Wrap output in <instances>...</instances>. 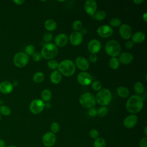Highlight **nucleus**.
I'll return each mask as SVG.
<instances>
[{
  "label": "nucleus",
  "instance_id": "obj_19",
  "mask_svg": "<svg viewBox=\"0 0 147 147\" xmlns=\"http://www.w3.org/2000/svg\"><path fill=\"white\" fill-rule=\"evenodd\" d=\"M119 61L123 64H128L133 60V56L130 52H123L119 55Z\"/></svg>",
  "mask_w": 147,
  "mask_h": 147
},
{
  "label": "nucleus",
  "instance_id": "obj_47",
  "mask_svg": "<svg viewBox=\"0 0 147 147\" xmlns=\"http://www.w3.org/2000/svg\"><path fill=\"white\" fill-rule=\"evenodd\" d=\"M6 143L2 139H0V147H6Z\"/></svg>",
  "mask_w": 147,
  "mask_h": 147
},
{
  "label": "nucleus",
  "instance_id": "obj_22",
  "mask_svg": "<svg viewBox=\"0 0 147 147\" xmlns=\"http://www.w3.org/2000/svg\"><path fill=\"white\" fill-rule=\"evenodd\" d=\"M62 79L61 74L57 70H54L52 71L50 75L51 82L55 84H59Z\"/></svg>",
  "mask_w": 147,
  "mask_h": 147
},
{
  "label": "nucleus",
  "instance_id": "obj_37",
  "mask_svg": "<svg viewBox=\"0 0 147 147\" xmlns=\"http://www.w3.org/2000/svg\"><path fill=\"white\" fill-rule=\"evenodd\" d=\"M25 51L27 55H32L35 52V48L33 45L29 44L25 47Z\"/></svg>",
  "mask_w": 147,
  "mask_h": 147
},
{
  "label": "nucleus",
  "instance_id": "obj_31",
  "mask_svg": "<svg viewBox=\"0 0 147 147\" xmlns=\"http://www.w3.org/2000/svg\"><path fill=\"white\" fill-rule=\"evenodd\" d=\"M108 113V108L106 106H100L97 110V115L100 117H103L106 116Z\"/></svg>",
  "mask_w": 147,
  "mask_h": 147
},
{
  "label": "nucleus",
  "instance_id": "obj_32",
  "mask_svg": "<svg viewBox=\"0 0 147 147\" xmlns=\"http://www.w3.org/2000/svg\"><path fill=\"white\" fill-rule=\"evenodd\" d=\"M72 26L75 32H79L83 28V24L80 20H75L74 21Z\"/></svg>",
  "mask_w": 147,
  "mask_h": 147
},
{
  "label": "nucleus",
  "instance_id": "obj_36",
  "mask_svg": "<svg viewBox=\"0 0 147 147\" xmlns=\"http://www.w3.org/2000/svg\"><path fill=\"white\" fill-rule=\"evenodd\" d=\"M91 88L96 91H99L100 90L102 89V83L100 81L98 80H95L92 82L91 83Z\"/></svg>",
  "mask_w": 147,
  "mask_h": 147
},
{
  "label": "nucleus",
  "instance_id": "obj_41",
  "mask_svg": "<svg viewBox=\"0 0 147 147\" xmlns=\"http://www.w3.org/2000/svg\"><path fill=\"white\" fill-rule=\"evenodd\" d=\"M32 59L34 61H39L41 59V55L38 52H35L32 55Z\"/></svg>",
  "mask_w": 147,
  "mask_h": 147
},
{
  "label": "nucleus",
  "instance_id": "obj_2",
  "mask_svg": "<svg viewBox=\"0 0 147 147\" xmlns=\"http://www.w3.org/2000/svg\"><path fill=\"white\" fill-rule=\"evenodd\" d=\"M58 71L65 76H71L76 71L75 63L71 60L66 59L59 63Z\"/></svg>",
  "mask_w": 147,
  "mask_h": 147
},
{
  "label": "nucleus",
  "instance_id": "obj_14",
  "mask_svg": "<svg viewBox=\"0 0 147 147\" xmlns=\"http://www.w3.org/2000/svg\"><path fill=\"white\" fill-rule=\"evenodd\" d=\"M138 122V117L135 114H130L127 116L123 121L124 126L127 129L134 127Z\"/></svg>",
  "mask_w": 147,
  "mask_h": 147
},
{
  "label": "nucleus",
  "instance_id": "obj_9",
  "mask_svg": "<svg viewBox=\"0 0 147 147\" xmlns=\"http://www.w3.org/2000/svg\"><path fill=\"white\" fill-rule=\"evenodd\" d=\"M56 141L55 134L51 131H48L44 134L42 137V142L43 145L46 147L53 146Z\"/></svg>",
  "mask_w": 147,
  "mask_h": 147
},
{
  "label": "nucleus",
  "instance_id": "obj_45",
  "mask_svg": "<svg viewBox=\"0 0 147 147\" xmlns=\"http://www.w3.org/2000/svg\"><path fill=\"white\" fill-rule=\"evenodd\" d=\"M125 47L127 49H131L134 47V43L131 41H127L125 43Z\"/></svg>",
  "mask_w": 147,
  "mask_h": 147
},
{
  "label": "nucleus",
  "instance_id": "obj_7",
  "mask_svg": "<svg viewBox=\"0 0 147 147\" xmlns=\"http://www.w3.org/2000/svg\"><path fill=\"white\" fill-rule=\"evenodd\" d=\"M29 56L24 52H18L16 53L13 58L14 64L19 68L25 66L29 61Z\"/></svg>",
  "mask_w": 147,
  "mask_h": 147
},
{
  "label": "nucleus",
  "instance_id": "obj_53",
  "mask_svg": "<svg viewBox=\"0 0 147 147\" xmlns=\"http://www.w3.org/2000/svg\"><path fill=\"white\" fill-rule=\"evenodd\" d=\"M6 147H17V146L14 145H8V146H6Z\"/></svg>",
  "mask_w": 147,
  "mask_h": 147
},
{
  "label": "nucleus",
  "instance_id": "obj_16",
  "mask_svg": "<svg viewBox=\"0 0 147 147\" xmlns=\"http://www.w3.org/2000/svg\"><path fill=\"white\" fill-rule=\"evenodd\" d=\"M75 64L80 70L83 71H86L90 67L89 61L85 57L82 56L76 58Z\"/></svg>",
  "mask_w": 147,
  "mask_h": 147
},
{
  "label": "nucleus",
  "instance_id": "obj_43",
  "mask_svg": "<svg viewBox=\"0 0 147 147\" xmlns=\"http://www.w3.org/2000/svg\"><path fill=\"white\" fill-rule=\"evenodd\" d=\"M140 147H147V137L141 138L139 142Z\"/></svg>",
  "mask_w": 147,
  "mask_h": 147
},
{
  "label": "nucleus",
  "instance_id": "obj_40",
  "mask_svg": "<svg viewBox=\"0 0 147 147\" xmlns=\"http://www.w3.org/2000/svg\"><path fill=\"white\" fill-rule=\"evenodd\" d=\"M53 38V35L52 33H49V32H47L45 33L44 35H43V40L45 42H49V41H51Z\"/></svg>",
  "mask_w": 147,
  "mask_h": 147
},
{
  "label": "nucleus",
  "instance_id": "obj_46",
  "mask_svg": "<svg viewBox=\"0 0 147 147\" xmlns=\"http://www.w3.org/2000/svg\"><path fill=\"white\" fill-rule=\"evenodd\" d=\"M24 2H25V1H24V0H14V2L16 4L18 5L22 4L23 3H24Z\"/></svg>",
  "mask_w": 147,
  "mask_h": 147
},
{
  "label": "nucleus",
  "instance_id": "obj_54",
  "mask_svg": "<svg viewBox=\"0 0 147 147\" xmlns=\"http://www.w3.org/2000/svg\"><path fill=\"white\" fill-rule=\"evenodd\" d=\"M1 114H0V121H1Z\"/></svg>",
  "mask_w": 147,
  "mask_h": 147
},
{
  "label": "nucleus",
  "instance_id": "obj_44",
  "mask_svg": "<svg viewBox=\"0 0 147 147\" xmlns=\"http://www.w3.org/2000/svg\"><path fill=\"white\" fill-rule=\"evenodd\" d=\"M90 61L91 62V63H95L96 61H97V59H98V57L96 56V54H91V55L90 56Z\"/></svg>",
  "mask_w": 147,
  "mask_h": 147
},
{
  "label": "nucleus",
  "instance_id": "obj_48",
  "mask_svg": "<svg viewBox=\"0 0 147 147\" xmlns=\"http://www.w3.org/2000/svg\"><path fill=\"white\" fill-rule=\"evenodd\" d=\"M80 33L82 34V35H84V34H86L87 33V30L86 29V28H83L80 30Z\"/></svg>",
  "mask_w": 147,
  "mask_h": 147
},
{
  "label": "nucleus",
  "instance_id": "obj_13",
  "mask_svg": "<svg viewBox=\"0 0 147 147\" xmlns=\"http://www.w3.org/2000/svg\"><path fill=\"white\" fill-rule=\"evenodd\" d=\"M87 49L91 54H96L101 49V43L98 40L92 39L88 42Z\"/></svg>",
  "mask_w": 147,
  "mask_h": 147
},
{
  "label": "nucleus",
  "instance_id": "obj_28",
  "mask_svg": "<svg viewBox=\"0 0 147 147\" xmlns=\"http://www.w3.org/2000/svg\"><path fill=\"white\" fill-rule=\"evenodd\" d=\"M109 67L113 69H117L119 67V61L117 57H111L109 61Z\"/></svg>",
  "mask_w": 147,
  "mask_h": 147
},
{
  "label": "nucleus",
  "instance_id": "obj_15",
  "mask_svg": "<svg viewBox=\"0 0 147 147\" xmlns=\"http://www.w3.org/2000/svg\"><path fill=\"white\" fill-rule=\"evenodd\" d=\"M83 39V35L80 32L74 31L70 34L69 37V41L70 43L74 46L79 45L82 42Z\"/></svg>",
  "mask_w": 147,
  "mask_h": 147
},
{
  "label": "nucleus",
  "instance_id": "obj_35",
  "mask_svg": "<svg viewBox=\"0 0 147 147\" xmlns=\"http://www.w3.org/2000/svg\"><path fill=\"white\" fill-rule=\"evenodd\" d=\"M121 20L117 17L112 18L110 21V25L113 27H118L121 25Z\"/></svg>",
  "mask_w": 147,
  "mask_h": 147
},
{
  "label": "nucleus",
  "instance_id": "obj_49",
  "mask_svg": "<svg viewBox=\"0 0 147 147\" xmlns=\"http://www.w3.org/2000/svg\"><path fill=\"white\" fill-rule=\"evenodd\" d=\"M143 2H144V0H134L133 1V3H134L136 5H140Z\"/></svg>",
  "mask_w": 147,
  "mask_h": 147
},
{
  "label": "nucleus",
  "instance_id": "obj_6",
  "mask_svg": "<svg viewBox=\"0 0 147 147\" xmlns=\"http://www.w3.org/2000/svg\"><path fill=\"white\" fill-rule=\"evenodd\" d=\"M79 101L83 107L87 109L94 107L96 103L95 96L90 92H85L82 94L79 97Z\"/></svg>",
  "mask_w": 147,
  "mask_h": 147
},
{
  "label": "nucleus",
  "instance_id": "obj_52",
  "mask_svg": "<svg viewBox=\"0 0 147 147\" xmlns=\"http://www.w3.org/2000/svg\"><path fill=\"white\" fill-rule=\"evenodd\" d=\"M146 130H147V127L145 126V128H144V132H145V134L146 136L147 135V131H146Z\"/></svg>",
  "mask_w": 147,
  "mask_h": 147
},
{
  "label": "nucleus",
  "instance_id": "obj_51",
  "mask_svg": "<svg viewBox=\"0 0 147 147\" xmlns=\"http://www.w3.org/2000/svg\"><path fill=\"white\" fill-rule=\"evenodd\" d=\"M51 106V104L49 103V102H46V103H45V107L47 108H49Z\"/></svg>",
  "mask_w": 147,
  "mask_h": 147
},
{
  "label": "nucleus",
  "instance_id": "obj_26",
  "mask_svg": "<svg viewBox=\"0 0 147 147\" xmlns=\"http://www.w3.org/2000/svg\"><path fill=\"white\" fill-rule=\"evenodd\" d=\"M133 89L134 92L137 95H140L144 92V86L143 84L140 82H137L134 83L133 86Z\"/></svg>",
  "mask_w": 147,
  "mask_h": 147
},
{
  "label": "nucleus",
  "instance_id": "obj_25",
  "mask_svg": "<svg viewBox=\"0 0 147 147\" xmlns=\"http://www.w3.org/2000/svg\"><path fill=\"white\" fill-rule=\"evenodd\" d=\"M41 100L44 102H48L52 98V92L49 89H44L41 93Z\"/></svg>",
  "mask_w": 147,
  "mask_h": 147
},
{
  "label": "nucleus",
  "instance_id": "obj_10",
  "mask_svg": "<svg viewBox=\"0 0 147 147\" xmlns=\"http://www.w3.org/2000/svg\"><path fill=\"white\" fill-rule=\"evenodd\" d=\"M77 80L78 83L82 86H88L92 83V76L88 72L83 71L78 75Z\"/></svg>",
  "mask_w": 147,
  "mask_h": 147
},
{
  "label": "nucleus",
  "instance_id": "obj_34",
  "mask_svg": "<svg viewBox=\"0 0 147 147\" xmlns=\"http://www.w3.org/2000/svg\"><path fill=\"white\" fill-rule=\"evenodd\" d=\"M0 113L5 116H8L11 113V109L8 106L3 105L0 107Z\"/></svg>",
  "mask_w": 147,
  "mask_h": 147
},
{
  "label": "nucleus",
  "instance_id": "obj_42",
  "mask_svg": "<svg viewBox=\"0 0 147 147\" xmlns=\"http://www.w3.org/2000/svg\"><path fill=\"white\" fill-rule=\"evenodd\" d=\"M88 115L91 117H95L97 115V109H95V107L89 109L88 111Z\"/></svg>",
  "mask_w": 147,
  "mask_h": 147
},
{
  "label": "nucleus",
  "instance_id": "obj_50",
  "mask_svg": "<svg viewBox=\"0 0 147 147\" xmlns=\"http://www.w3.org/2000/svg\"><path fill=\"white\" fill-rule=\"evenodd\" d=\"M142 19L144 21V22H147V13L145 12L144 13V14L142 15Z\"/></svg>",
  "mask_w": 147,
  "mask_h": 147
},
{
  "label": "nucleus",
  "instance_id": "obj_29",
  "mask_svg": "<svg viewBox=\"0 0 147 147\" xmlns=\"http://www.w3.org/2000/svg\"><path fill=\"white\" fill-rule=\"evenodd\" d=\"M44 74L42 72H37L34 74L33 76V81L36 83H41L44 80Z\"/></svg>",
  "mask_w": 147,
  "mask_h": 147
},
{
  "label": "nucleus",
  "instance_id": "obj_23",
  "mask_svg": "<svg viewBox=\"0 0 147 147\" xmlns=\"http://www.w3.org/2000/svg\"><path fill=\"white\" fill-rule=\"evenodd\" d=\"M44 28L48 31H53L57 28V23L54 20L48 19L44 22Z\"/></svg>",
  "mask_w": 147,
  "mask_h": 147
},
{
  "label": "nucleus",
  "instance_id": "obj_24",
  "mask_svg": "<svg viewBox=\"0 0 147 147\" xmlns=\"http://www.w3.org/2000/svg\"><path fill=\"white\" fill-rule=\"evenodd\" d=\"M117 93L118 95L121 98H126L129 95V90L126 87L120 86L117 88Z\"/></svg>",
  "mask_w": 147,
  "mask_h": 147
},
{
  "label": "nucleus",
  "instance_id": "obj_38",
  "mask_svg": "<svg viewBox=\"0 0 147 147\" xmlns=\"http://www.w3.org/2000/svg\"><path fill=\"white\" fill-rule=\"evenodd\" d=\"M60 125L59 124V123L56 122H53L51 125V129L52 131L51 132H52L54 134L58 133L59 131L60 130Z\"/></svg>",
  "mask_w": 147,
  "mask_h": 147
},
{
  "label": "nucleus",
  "instance_id": "obj_21",
  "mask_svg": "<svg viewBox=\"0 0 147 147\" xmlns=\"http://www.w3.org/2000/svg\"><path fill=\"white\" fill-rule=\"evenodd\" d=\"M13 88V84L9 82L4 81L0 83V91L5 94L10 93Z\"/></svg>",
  "mask_w": 147,
  "mask_h": 147
},
{
  "label": "nucleus",
  "instance_id": "obj_8",
  "mask_svg": "<svg viewBox=\"0 0 147 147\" xmlns=\"http://www.w3.org/2000/svg\"><path fill=\"white\" fill-rule=\"evenodd\" d=\"M45 107V103L40 99H35L33 100L29 105V110L30 112L34 114H38L41 113Z\"/></svg>",
  "mask_w": 147,
  "mask_h": 147
},
{
  "label": "nucleus",
  "instance_id": "obj_12",
  "mask_svg": "<svg viewBox=\"0 0 147 147\" xmlns=\"http://www.w3.org/2000/svg\"><path fill=\"white\" fill-rule=\"evenodd\" d=\"M119 33L122 38L128 40L131 37L133 34L132 29L129 25L123 24L119 28Z\"/></svg>",
  "mask_w": 147,
  "mask_h": 147
},
{
  "label": "nucleus",
  "instance_id": "obj_11",
  "mask_svg": "<svg viewBox=\"0 0 147 147\" xmlns=\"http://www.w3.org/2000/svg\"><path fill=\"white\" fill-rule=\"evenodd\" d=\"M97 33L102 38H108L113 34V29L108 25H102L98 28Z\"/></svg>",
  "mask_w": 147,
  "mask_h": 147
},
{
  "label": "nucleus",
  "instance_id": "obj_4",
  "mask_svg": "<svg viewBox=\"0 0 147 147\" xmlns=\"http://www.w3.org/2000/svg\"><path fill=\"white\" fill-rule=\"evenodd\" d=\"M105 49L108 55L112 57H116L121 53V47L117 41L110 40L106 43Z\"/></svg>",
  "mask_w": 147,
  "mask_h": 147
},
{
  "label": "nucleus",
  "instance_id": "obj_1",
  "mask_svg": "<svg viewBox=\"0 0 147 147\" xmlns=\"http://www.w3.org/2000/svg\"><path fill=\"white\" fill-rule=\"evenodd\" d=\"M143 106V98L140 95L137 94L130 96L126 103V110L131 114L138 113L141 111Z\"/></svg>",
  "mask_w": 147,
  "mask_h": 147
},
{
  "label": "nucleus",
  "instance_id": "obj_20",
  "mask_svg": "<svg viewBox=\"0 0 147 147\" xmlns=\"http://www.w3.org/2000/svg\"><path fill=\"white\" fill-rule=\"evenodd\" d=\"M131 41L134 44H140L145 39V34L143 32L138 31L134 32L132 34L131 36Z\"/></svg>",
  "mask_w": 147,
  "mask_h": 147
},
{
  "label": "nucleus",
  "instance_id": "obj_5",
  "mask_svg": "<svg viewBox=\"0 0 147 147\" xmlns=\"http://www.w3.org/2000/svg\"><path fill=\"white\" fill-rule=\"evenodd\" d=\"M96 102L101 106L109 105L112 99V94L107 88H102L100 90L95 96Z\"/></svg>",
  "mask_w": 147,
  "mask_h": 147
},
{
  "label": "nucleus",
  "instance_id": "obj_39",
  "mask_svg": "<svg viewBox=\"0 0 147 147\" xmlns=\"http://www.w3.org/2000/svg\"><path fill=\"white\" fill-rule=\"evenodd\" d=\"M99 131L95 129H92L91 130H90V132H89V136L90 137L92 138V139H96L98 137H99Z\"/></svg>",
  "mask_w": 147,
  "mask_h": 147
},
{
  "label": "nucleus",
  "instance_id": "obj_27",
  "mask_svg": "<svg viewBox=\"0 0 147 147\" xmlns=\"http://www.w3.org/2000/svg\"><path fill=\"white\" fill-rule=\"evenodd\" d=\"M91 17L98 21H101L104 20L106 17V14L103 10H98L96 11L95 13L91 16Z\"/></svg>",
  "mask_w": 147,
  "mask_h": 147
},
{
  "label": "nucleus",
  "instance_id": "obj_17",
  "mask_svg": "<svg viewBox=\"0 0 147 147\" xmlns=\"http://www.w3.org/2000/svg\"><path fill=\"white\" fill-rule=\"evenodd\" d=\"M84 7L86 12L90 15H93L97 9V3L94 0H87L84 2Z\"/></svg>",
  "mask_w": 147,
  "mask_h": 147
},
{
  "label": "nucleus",
  "instance_id": "obj_3",
  "mask_svg": "<svg viewBox=\"0 0 147 147\" xmlns=\"http://www.w3.org/2000/svg\"><path fill=\"white\" fill-rule=\"evenodd\" d=\"M58 53L57 46L51 42L46 43L42 48L41 55L42 57L46 60H52L56 56Z\"/></svg>",
  "mask_w": 147,
  "mask_h": 147
},
{
  "label": "nucleus",
  "instance_id": "obj_18",
  "mask_svg": "<svg viewBox=\"0 0 147 147\" xmlns=\"http://www.w3.org/2000/svg\"><path fill=\"white\" fill-rule=\"evenodd\" d=\"M68 42V37L64 33H59L55 38V45L59 47H63Z\"/></svg>",
  "mask_w": 147,
  "mask_h": 147
},
{
  "label": "nucleus",
  "instance_id": "obj_30",
  "mask_svg": "<svg viewBox=\"0 0 147 147\" xmlns=\"http://www.w3.org/2000/svg\"><path fill=\"white\" fill-rule=\"evenodd\" d=\"M94 147H106V141L103 138L98 137L94 140Z\"/></svg>",
  "mask_w": 147,
  "mask_h": 147
},
{
  "label": "nucleus",
  "instance_id": "obj_33",
  "mask_svg": "<svg viewBox=\"0 0 147 147\" xmlns=\"http://www.w3.org/2000/svg\"><path fill=\"white\" fill-rule=\"evenodd\" d=\"M47 65L49 69L52 70H55L58 68L59 63L55 60H50L48 61Z\"/></svg>",
  "mask_w": 147,
  "mask_h": 147
}]
</instances>
